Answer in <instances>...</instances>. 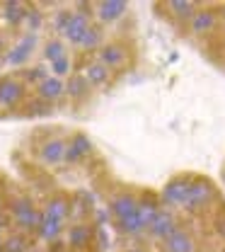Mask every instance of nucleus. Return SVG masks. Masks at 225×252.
<instances>
[{"instance_id": "9d476101", "label": "nucleus", "mask_w": 225, "mask_h": 252, "mask_svg": "<svg viewBox=\"0 0 225 252\" xmlns=\"http://www.w3.org/2000/svg\"><path fill=\"white\" fill-rule=\"evenodd\" d=\"M63 158H65V143L61 138H51V141L44 143V148H41V160H44V162L58 165Z\"/></svg>"}, {"instance_id": "393cba45", "label": "nucleus", "mask_w": 225, "mask_h": 252, "mask_svg": "<svg viewBox=\"0 0 225 252\" xmlns=\"http://www.w3.org/2000/svg\"><path fill=\"white\" fill-rule=\"evenodd\" d=\"M44 56H46L51 63L58 61V59H63V56H65V54H63V44H61V41H49V44H46Z\"/></svg>"}, {"instance_id": "9b49d317", "label": "nucleus", "mask_w": 225, "mask_h": 252, "mask_svg": "<svg viewBox=\"0 0 225 252\" xmlns=\"http://www.w3.org/2000/svg\"><path fill=\"white\" fill-rule=\"evenodd\" d=\"M34 44H36V36L34 34H27L10 54H7V63H12V65H20V63H25L27 61V56L32 54V49H34Z\"/></svg>"}, {"instance_id": "f03ea898", "label": "nucleus", "mask_w": 225, "mask_h": 252, "mask_svg": "<svg viewBox=\"0 0 225 252\" xmlns=\"http://www.w3.org/2000/svg\"><path fill=\"white\" fill-rule=\"evenodd\" d=\"M12 216L17 220V225H22V228H27V230L39 228V223H41V214L34 211V206L27 199H20V201L12 206Z\"/></svg>"}, {"instance_id": "20e7f679", "label": "nucleus", "mask_w": 225, "mask_h": 252, "mask_svg": "<svg viewBox=\"0 0 225 252\" xmlns=\"http://www.w3.org/2000/svg\"><path fill=\"white\" fill-rule=\"evenodd\" d=\"M196 245H194V238L187 233V230H174L169 238H165V252H194Z\"/></svg>"}, {"instance_id": "39448f33", "label": "nucleus", "mask_w": 225, "mask_h": 252, "mask_svg": "<svg viewBox=\"0 0 225 252\" xmlns=\"http://www.w3.org/2000/svg\"><path fill=\"white\" fill-rule=\"evenodd\" d=\"M87 30H90L87 15H85V12H73V17H70V22H68V27H65V36H68L73 44H80Z\"/></svg>"}, {"instance_id": "4be33fe9", "label": "nucleus", "mask_w": 225, "mask_h": 252, "mask_svg": "<svg viewBox=\"0 0 225 252\" xmlns=\"http://www.w3.org/2000/svg\"><path fill=\"white\" fill-rule=\"evenodd\" d=\"M65 90L70 93V97H83V94L87 93V80H85L83 75H73Z\"/></svg>"}, {"instance_id": "f3484780", "label": "nucleus", "mask_w": 225, "mask_h": 252, "mask_svg": "<svg viewBox=\"0 0 225 252\" xmlns=\"http://www.w3.org/2000/svg\"><path fill=\"white\" fill-rule=\"evenodd\" d=\"M61 228H63V223H61V220L49 219V216H41V223H39V235H41L44 240H54V238H58Z\"/></svg>"}, {"instance_id": "0eeeda50", "label": "nucleus", "mask_w": 225, "mask_h": 252, "mask_svg": "<svg viewBox=\"0 0 225 252\" xmlns=\"http://www.w3.org/2000/svg\"><path fill=\"white\" fill-rule=\"evenodd\" d=\"M92 151V143H90V138L87 136H83V133H78L73 141H70V146H65V158L68 162H78V160H83V158L87 156Z\"/></svg>"}, {"instance_id": "1a4fd4ad", "label": "nucleus", "mask_w": 225, "mask_h": 252, "mask_svg": "<svg viewBox=\"0 0 225 252\" xmlns=\"http://www.w3.org/2000/svg\"><path fill=\"white\" fill-rule=\"evenodd\" d=\"M150 230H153V235H158V238H169L174 230H177V223L172 219V214H167V211H158V216L155 220L150 223Z\"/></svg>"}, {"instance_id": "4468645a", "label": "nucleus", "mask_w": 225, "mask_h": 252, "mask_svg": "<svg viewBox=\"0 0 225 252\" xmlns=\"http://www.w3.org/2000/svg\"><path fill=\"white\" fill-rule=\"evenodd\" d=\"M213 25H216V15L211 12V10H196L192 17V30L196 34H201V32L206 30H213Z\"/></svg>"}, {"instance_id": "2f4dec72", "label": "nucleus", "mask_w": 225, "mask_h": 252, "mask_svg": "<svg viewBox=\"0 0 225 252\" xmlns=\"http://www.w3.org/2000/svg\"><path fill=\"white\" fill-rule=\"evenodd\" d=\"M218 230H221V235H223V238H225V220H223V223H221V225H218Z\"/></svg>"}, {"instance_id": "72a5a7b5", "label": "nucleus", "mask_w": 225, "mask_h": 252, "mask_svg": "<svg viewBox=\"0 0 225 252\" xmlns=\"http://www.w3.org/2000/svg\"><path fill=\"white\" fill-rule=\"evenodd\" d=\"M0 204H2V201H0Z\"/></svg>"}, {"instance_id": "bb28decb", "label": "nucleus", "mask_w": 225, "mask_h": 252, "mask_svg": "<svg viewBox=\"0 0 225 252\" xmlns=\"http://www.w3.org/2000/svg\"><path fill=\"white\" fill-rule=\"evenodd\" d=\"M2 248H5V252H25L27 250V245H25V240H22L20 235H12L7 243H2Z\"/></svg>"}, {"instance_id": "b1692460", "label": "nucleus", "mask_w": 225, "mask_h": 252, "mask_svg": "<svg viewBox=\"0 0 225 252\" xmlns=\"http://www.w3.org/2000/svg\"><path fill=\"white\" fill-rule=\"evenodd\" d=\"M169 7H172V12L177 15V17H194V2H184V0H172L169 2Z\"/></svg>"}, {"instance_id": "f8f14e48", "label": "nucleus", "mask_w": 225, "mask_h": 252, "mask_svg": "<svg viewBox=\"0 0 225 252\" xmlns=\"http://www.w3.org/2000/svg\"><path fill=\"white\" fill-rule=\"evenodd\" d=\"M136 206H138L136 196H131V194H121V196H116V199L112 201V214L121 220V219H126V216H131V214L136 211Z\"/></svg>"}, {"instance_id": "aec40b11", "label": "nucleus", "mask_w": 225, "mask_h": 252, "mask_svg": "<svg viewBox=\"0 0 225 252\" xmlns=\"http://www.w3.org/2000/svg\"><path fill=\"white\" fill-rule=\"evenodd\" d=\"M68 240H70L73 248H83V245H87V243H90V228H87V225H73Z\"/></svg>"}, {"instance_id": "c756f323", "label": "nucleus", "mask_w": 225, "mask_h": 252, "mask_svg": "<svg viewBox=\"0 0 225 252\" xmlns=\"http://www.w3.org/2000/svg\"><path fill=\"white\" fill-rule=\"evenodd\" d=\"M70 17H73V12H58V17H56V30L65 32L68 22H70Z\"/></svg>"}, {"instance_id": "f257e3e1", "label": "nucleus", "mask_w": 225, "mask_h": 252, "mask_svg": "<svg viewBox=\"0 0 225 252\" xmlns=\"http://www.w3.org/2000/svg\"><path fill=\"white\" fill-rule=\"evenodd\" d=\"M216 196V189L211 182H206V180H196L189 185V194H187V201H184V206L187 209H203L206 204H211V199Z\"/></svg>"}, {"instance_id": "cd10ccee", "label": "nucleus", "mask_w": 225, "mask_h": 252, "mask_svg": "<svg viewBox=\"0 0 225 252\" xmlns=\"http://www.w3.org/2000/svg\"><path fill=\"white\" fill-rule=\"evenodd\" d=\"M25 20H27V25H29V30H39V25H41V15H39L36 10H27V15H25Z\"/></svg>"}, {"instance_id": "ddd939ff", "label": "nucleus", "mask_w": 225, "mask_h": 252, "mask_svg": "<svg viewBox=\"0 0 225 252\" xmlns=\"http://www.w3.org/2000/svg\"><path fill=\"white\" fill-rule=\"evenodd\" d=\"M124 12H126V2L124 0H104V2H99V17L104 22H112V20L121 17Z\"/></svg>"}, {"instance_id": "7ed1b4c3", "label": "nucleus", "mask_w": 225, "mask_h": 252, "mask_svg": "<svg viewBox=\"0 0 225 252\" xmlns=\"http://www.w3.org/2000/svg\"><path fill=\"white\" fill-rule=\"evenodd\" d=\"M189 180H184V177H177V180H172L165 191H162V196H165V201H169V204H179V206H184V201H187V194H189Z\"/></svg>"}, {"instance_id": "473e14b6", "label": "nucleus", "mask_w": 225, "mask_h": 252, "mask_svg": "<svg viewBox=\"0 0 225 252\" xmlns=\"http://www.w3.org/2000/svg\"><path fill=\"white\" fill-rule=\"evenodd\" d=\"M0 252H2V240H0Z\"/></svg>"}, {"instance_id": "dca6fc26", "label": "nucleus", "mask_w": 225, "mask_h": 252, "mask_svg": "<svg viewBox=\"0 0 225 252\" xmlns=\"http://www.w3.org/2000/svg\"><path fill=\"white\" fill-rule=\"evenodd\" d=\"M158 204L153 201V199H145V201H141L138 206H136V214H138V219H141V223L143 225H150L153 220H155V216H158Z\"/></svg>"}, {"instance_id": "c85d7f7f", "label": "nucleus", "mask_w": 225, "mask_h": 252, "mask_svg": "<svg viewBox=\"0 0 225 252\" xmlns=\"http://www.w3.org/2000/svg\"><path fill=\"white\" fill-rule=\"evenodd\" d=\"M51 68H54V73H56V75H65V73H68V68H70V63H68V59H58V61H54L51 63Z\"/></svg>"}, {"instance_id": "a878e982", "label": "nucleus", "mask_w": 225, "mask_h": 252, "mask_svg": "<svg viewBox=\"0 0 225 252\" xmlns=\"http://www.w3.org/2000/svg\"><path fill=\"white\" fill-rule=\"evenodd\" d=\"M99 39H102V32L97 30V27H90V30L85 32V36H83L80 46H85V49H95L97 44H99Z\"/></svg>"}, {"instance_id": "a211bd4d", "label": "nucleus", "mask_w": 225, "mask_h": 252, "mask_svg": "<svg viewBox=\"0 0 225 252\" xmlns=\"http://www.w3.org/2000/svg\"><path fill=\"white\" fill-rule=\"evenodd\" d=\"M44 216H49V219H56L63 223V219L68 216V201H65L63 196H56V199H51L49 204H46V211H44Z\"/></svg>"}, {"instance_id": "423d86ee", "label": "nucleus", "mask_w": 225, "mask_h": 252, "mask_svg": "<svg viewBox=\"0 0 225 252\" xmlns=\"http://www.w3.org/2000/svg\"><path fill=\"white\" fill-rule=\"evenodd\" d=\"M22 94H25L22 83H17V80H12V78H5V80H0V102H2L5 107H12V104H17V102L22 99Z\"/></svg>"}, {"instance_id": "6e6552de", "label": "nucleus", "mask_w": 225, "mask_h": 252, "mask_svg": "<svg viewBox=\"0 0 225 252\" xmlns=\"http://www.w3.org/2000/svg\"><path fill=\"white\" fill-rule=\"evenodd\" d=\"M124 61H126V49L119 44H109L99 51V63L104 68H119V65H124Z\"/></svg>"}, {"instance_id": "7c9ffc66", "label": "nucleus", "mask_w": 225, "mask_h": 252, "mask_svg": "<svg viewBox=\"0 0 225 252\" xmlns=\"http://www.w3.org/2000/svg\"><path fill=\"white\" fill-rule=\"evenodd\" d=\"M41 75H44V70H34V73H29L27 78H29V80H36V78H41Z\"/></svg>"}, {"instance_id": "2eb2a0df", "label": "nucleus", "mask_w": 225, "mask_h": 252, "mask_svg": "<svg viewBox=\"0 0 225 252\" xmlns=\"http://www.w3.org/2000/svg\"><path fill=\"white\" fill-rule=\"evenodd\" d=\"M63 90L65 88L58 78H44V80L39 83V94H41L44 99H56V97L63 94Z\"/></svg>"}, {"instance_id": "5701e85b", "label": "nucleus", "mask_w": 225, "mask_h": 252, "mask_svg": "<svg viewBox=\"0 0 225 252\" xmlns=\"http://www.w3.org/2000/svg\"><path fill=\"white\" fill-rule=\"evenodd\" d=\"M119 225H121V230H124V233H131V235H133V233H141V230L145 228V225L141 223V219H138V214H136V211H133L131 216H126V219H121Z\"/></svg>"}, {"instance_id": "6ab92c4d", "label": "nucleus", "mask_w": 225, "mask_h": 252, "mask_svg": "<svg viewBox=\"0 0 225 252\" xmlns=\"http://www.w3.org/2000/svg\"><path fill=\"white\" fill-rule=\"evenodd\" d=\"M85 80H87V85H90V83H92V85H104V83L109 80V68H104L102 63L87 65V75H85Z\"/></svg>"}, {"instance_id": "412c9836", "label": "nucleus", "mask_w": 225, "mask_h": 252, "mask_svg": "<svg viewBox=\"0 0 225 252\" xmlns=\"http://www.w3.org/2000/svg\"><path fill=\"white\" fill-rule=\"evenodd\" d=\"M5 17H7V22H12V25H17V22H22L25 20V15H27V10H25V5L22 2H5Z\"/></svg>"}]
</instances>
